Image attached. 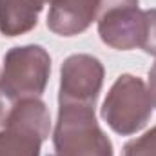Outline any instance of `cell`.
Segmentation results:
<instances>
[{
  "label": "cell",
  "instance_id": "obj_6",
  "mask_svg": "<svg viewBox=\"0 0 156 156\" xmlns=\"http://www.w3.org/2000/svg\"><path fill=\"white\" fill-rule=\"evenodd\" d=\"M104 83V66L93 55H71L60 67L58 100L96 104Z\"/></svg>",
  "mask_w": 156,
  "mask_h": 156
},
{
  "label": "cell",
  "instance_id": "obj_8",
  "mask_svg": "<svg viewBox=\"0 0 156 156\" xmlns=\"http://www.w3.org/2000/svg\"><path fill=\"white\" fill-rule=\"evenodd\" d=\"M49 0H0V33L18 37L31 31Z\"/></svg>",
  "mask_w": 156,
  "mask_h": 156
},
{
  "label": "cell",
  "instance_id": "obj_9",
  "mask_svg": "<svg viewBox=\"0 0 156 156\" xmlns=\"http://www.w3.org/2000/svg\"><path fill=\"white\" fill-rule=\"evenodd\" d=\"M122 156H156V125L140 138L127 142Z\"/></svg>",
  "mask_w": 156,
  "mask_h": 156
},
{
  "label": "cell",
  "instance_id": "obj_1",
  "mask_svg": "<svg viewBox=\"0 0 156 156\" xmlns=\"http://www.w3.org/2000/svg\"><path fill=\"white\" fill-rule=\"evenodd\" d=\"M49 75L51 56L42 45H16L5 53L0 73V127L18 100L42 96Z\"/></svg>",
  "mask_w": 156,
  "mask_h": 156
},
{
  "label": "cell",
  "instance_id": "obj_2",
  "mask_svg": "<svg viewBox=\"0 0 156 156\" xmlns=\"http://www.w3.org/2000/svg\"><path fill=\"white\" fill-rule=\"evenodd\" d=\"M53 156H115L113 144L94 116V104L58 100Z\"/></svg>",
  "mask_w": 156,
  "mask_h": 156
},
{
  "label": "cell",
  "instance_id": "obj_10",
  "mask_svg": "<svg viewBox=\"0 0 156 156\" xmlns=\"http://www.w3.org/2000/svg\"><path fill=\"white\" fill-rule=\"evenodd\" d=\"M144 15H145V33L140 47L147 55L156 56V9H145Z\"/></svg>",
  "mask_w": 156,
  "mask_h": 156
},
{
  "label": "cell",
  "instance_id": "obj_3",
  "mask_svg": "<svg viewBox=\"0 0 156 156\" xmlns=\"http://www.w3.org/2000/svg\"><path fill=\"white\" fill-rule=\"evenodd\" d=\"M51 118L40 96L18 100L0 131V156H40Z\"/></svg>",
  "mask_w": 156,
  "mask_h": 156
},
{
  "label": "cell",
  "instance_id": "obj_11",
  "mask_svg": "<svg viewBox=\"0 0 156 156\" xmlns=\"http://www.w3.org/2000/svg\"><path fill=\"white\" fill-rule=\"evenodd\" d=\"M147 91L151 96V102L156 107V62L153 64V67L149 69V82H147Z\"/></svg>",
  "mask_w": 156,
  "mask_h": 156
},
{
  "label": "cell",
  "instance_id": "obj_4",
  "mask_svg": "<svg viewBox=\"0 0 156 156\" xmlns=\"http://www.w3.org/2000/svg\"><path fill=\"white\" fill-rule=\"evenodd\" d=\"M153 107L145 82L134 75H122L104 100L102 118L115 133L129 136L147 125Z\"/></svg>",
  "mask_w": 156,
  "mask_h": 156
},
{
  "label": "cell",
  "instance_id": "obj_5",
  "mask_svg": "<svg viewBox=\"0 0 156 156\" xmlns=\"http://www.w3.org/2000/svg\"><path fill=\"white\" fill-rule=\"evenodd\" d=\"M140 0H100L98 35L104 44L118 51L140 47L145 33V15Z\"/></svg>",
  "mask_w": 156,
  "mask_h": 156
},
{
  "label": "cell",
  "instance_id": "obj_7",
  "mask_svg": "<svg viewBox=\"0 0 156 156\" xmlns=\"http://www.w3.org/2000/svg\"><path fill=\"white\" fill-rule=\"evenodd\" d=\"M100 0H49L47 27L60 37L83 33L98 16Z\"/></svg>",
  "mask_w": 156,
  "mask_h": 156
}]
</instances>
